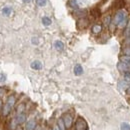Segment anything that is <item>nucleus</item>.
Wrapping results in <instances>:
<instances>
[{
	"instance_id": "f257e3e1",
	"label": "nucleus",
	"mask_w": 130,
	"mask_h": 130,
	"mask_svg": "<svg viewBox=\"0 0 130 130\" xmlns=\"http://www.w3.org/2000/svg\"><path fill=\"white\" fill-rule=\"evenodd\" d=\"M128 16L127 14V11L124 10V9H120V10H117L116 13L114 14L113 18H112V24H114L115 26H118V24L125 18V17Z\"/></svg>"
},
{
	"instance_id": "f03ea898",
	"label": "nucleus",
	"mask_w": 130,
	"mask_h": 130,
	"mask_svg": "<svg viewBox=\"0 0 130 130\" xmlns=\"http://www.w3.org/2000/svg\"><path fill=\"white\" fill-rule=\"evenodd\" d=\"M74 129L75 130H88V124L87 122L82 118V117H78L75 121L74 124Z\"/></svg>"
},
{
	"instance_id": "7ed1b4c3",
	"label": "nucleus",
	"mask_w": 130,
	"mask_h": 130,
	"mask_svg": "<svg viewBox=\"0 0 130 130\" xmlns=\"http://www.w3.org/2000/svg\"><path fill=\"white\" fill-rule=\"evenodd\" d=\"M76 25H77V28H78V29H85V28H87L88 25H89V20H88L86 17L78 18Z\"/></svg>"
},
{
	"instance_id": "20e7f679",
	"label": "nucleus",
	"mask_w": 130,
	"mask_h": 130,
	"mask_svg": "<svg viewBox=\"0 0 130 130\" xmlns=\"http://www.w3.org/2000/svg\"><path fill=\"white\" fill-rule=\"evenodd\" d=\"M117 69L121 72V73H125V72H129L130 71V65L123 62V61H119L117 63Z\"/></svg>"
},
{
	"instance_id": "39448f33",
	"label": "nucleus",
	"mask_w": 130,
	"mask_h": 130,
	"mask_svg": "<svg viewBox=\"0 0 130 130\" xmlns=\"http://www.w3.org/2000/svg\"><path fill=\"white\" fill-rule=\"evenodd\" d=\"M62 119H63V121H64V124H65V126H66V128H67V129L71 128L72 123H73V118H72V116L69 113H66L62 116Z\"/></svg>"
},
{
	"instance_id": "423d86ee",
	"label": "nucleus",
	"mask_w": 130,
	"mask_h": 130,
	"mask_svg": "<svg viewBox=\"0 0 130 130\" xmlns=\"http://www.w3.org/2000/svg\"><path fill=\"white\" fill-rule=\"evenodd\" d=\"M117 86H118V88L121 89V90H126L127 88L130 87V81L123 78L122 80H120V81L117 83Z\"/></svg>"
},
{
	"instance_id": "0eeeda50",
	"label": "nucleus",
	"mask_w": 130,
	"mask_h": 130,
	"mask_svg": "<svg viewBox=\"0 0 130 130\" xmlns=\"http://www.w3.org/2000/svg\"><path fill=\"white\" fill-rule=\"evenodd\" d=\"M89 14L93 17L94 19H97V18H99V17H100V15H101V10H100V8H99L98 6H96V7H93V8L90 10Z\"/></svg>"
},
{
	"instance_id": "6e6552de",
	"label": "nucleus",
	"mask_w": 130,
	"mask_h": 130,
	"mask_svg": "<svg viewBox=\"0 0 130 130\" xmlns=\"http://www.w3.org/2000/svg\"><path fill=\"white\" fill-rule=\"evenodd\" d=\"M87 14H88L87 10H84V9H76V10H74V13H73V15L75 17H77V18L86 17Z\"/></svg>"
},
{
	"instance_id": "1a4fd4ad",
	"label": "nucleus",
	"mask_w": 130,
	"mask_h": 130,
	"mask_svg": "<svg viewBox=\"0 0 130 130\" xmlns=\"http://www.w3.org/2000/svg\"><path fill=\"white\" fill-rule=\"evenodd\" d=\"M112 18L113 17L111 16V14H106V15H104L103 17V24H104V26L105 27H109L110 25H111V23H112Z\"/></svg>"
},
{
	"instance_id": "9d476101",
	"label": "nucleus",
	"mask_w": 130,
	"mask_h": 130,
	"mask_svg": "<svg viewBox=\"0 0 130 130\" xmlns=\"http://www.w3.org/2000/svg\"><path fill=\"white\" fill-rule=\"evenodd\" d=\"M16 121H17V123H18V125H21V124H23L25 121H26V114L24 113H19V114H17L16 115Z\"/></svg>"
},
{
	"instance_id": "9b49d317",
	"label": "nucleus",
	"mask_w": 130,
	"mask_h": 130,
	"mask_svg": "<svg viewBox=\"0 0 130 130\" xmlns=\"http://www.w3.org/2000/svg\"><path fill=\"white\" fill-rule=\"evenodd\" d=\"M36 127H37L36 121L31 119V120L27 121V123H26V125H25V130H35Z\"/></svg>"
},
{
	"instance_id": "f8f14e48",
	"label": "nucleus",
	"mask_w": 130,
	"mask_h": 130,
	"mask_svg": "<svg viewBox=\"0 0 130 130\" xmlns=\"http://www.w3.org/2000/svg\"><path fill=\"white\" fill-rule=\"evenodd\" d=\"M102 29H103V27L101 24H94L91 28V31L94 34H99V33L102 32Z\"/></svg>"
},
{
	"instance_id": "ddd939ff",
	"label": "nucleus",
	"mask_w": 130,
	"mask_h": 130,
	"mask_svg": "<svg viewBox=\"0 0 130 130\" xmlns=\"http://www.w3.org/2000/svg\"><path fill=\"white\" fill-rule=\"evenodd\" d=\"M11 110H12V107L10 105H8L7 103H5V105L2 108V115L3 116H7L8 114L11 112Z\"/></svg>"
},
{
	"instance_id": "4468645a",
	"label": "nucleus",
	"mask_w": 130,
	"mask_h": 130,
	"mask_svg": "<svg viewBox=\"0 0 130 130\" xmlns=\"http://www.w3.org/2000/svg\"><path fill=\"white\" fill-rule=\"evenodd\" d=\"M129 20H130L129 17H128V16L125 17V18H124V19H123V20H122V21H121V22L118 24V26H117V27H118L119 29H125V27L127 26V24H128Z\"/></svg>"
},
{
	"instance_id": "2eb2a0df",
	"label": "nucleus",
	"mask_w": 130,
	"mask_h": 130,
	"mask_svg": "<svg viewBox=\"0 0 130 130\" xmlns=\"http://www.w3.org/2000/svg\"><path fill=\"white\" fill-rule=\"evenodd\" d=\"M53 45H54V48L56 49V50H58V51H62V50L64 49V44H63V42L60 41V40L55 41Z\"/></svg>"
},
{
	"instance_id": "dca6fc26",
	"label": "nucleus",
	"mask_w": 130,
	"mask_h": 130,
	"mask_svg": "<svg viewBox=\"0 0 130 130\" xmlns=\"http://www.w3.org/2000/svg\"><path fill=\"white\" fill-rule=\"evenodd\" d=\"M68 4H69V6H70L72 9H74V10L79 9L78 0H68Z\"/></svg>"
},
{
	"instance_id": "f3484780",
	"label": "nucleus",
	"mask_w": 130,
	"mask_h": 130,
	"mask_svg": "<svg viewBox=\"0 0 130 130\" xmlns=\"http://www.w3.org/2000/svg\"><path fill=\"white\" fill-rule=\"evenodd\" d=\"M30 66L34 70H40L42 68V63L40 61H38V60H35V61H33L32 63H31Z\"/></svg>"
},
{
	"instance_id": "a211bd4d",
	"label": "nucleus",
	"mask_w": 130,
	"mask_h": 130,
	"mask_svg": "<svg viewBox=\"0 0 130 130\" xmlns=\"http://www.w3.org/2000/svg\"><path fill=\"white\" fill-rule=\"evenodd\" d=\"M19 125H18V123H17V121H16V118L14 117L11 121H10V123H9V130H16L17 129V127H18Z\"/></svg>"
},
{
	"instance_id": "6ab92c4d",
	"label": "nucleus",
	"mask_w": 130,
	"mask_h": 130,
	"mask_svg": "<svg viewBox=\"0 0 130 130\" xmlns=\"http://www.w3.org/2000/svg\"><path fill=\"white\" fill-rule=\"evenodd\" d=\"M15 102H16V99H15V97H14L13 95L8 96V98H7V101H6V103H7L8 105H10V106L13 108V107H14V105H15Z\"/></svg>"
},
{
	"instance_id": "aec40b11",
	"label": "nucleus",
	"mask_w": 130,
	"mask_h": 130,
	"mask_svg": "<svg viewBox=\"0 0 130 130\" xmlns=\"http://www.w3.org/2000/svg\"><path fill=\"white\" fill-rule=\"evenodd\" d=\"M82 73H83V68H82V66L80 64H76L75 67H74V74L78 76V75H81Z\"/></svg>"
},
{
	"instance_id": "412c9836",
	"label": "nucleus",
	"mask_w": 130,
	"mask_h": 130,
	"mask_svg": "<svg viewBox=\"0 0 130 130\" xmlns=\"http://www.w3.org/2000/svg\"><path fill=\"white\" fill-rule=\"evenodd\" d=\"M24 111H25V104H24V103H20V104L17 106V109H16L17 114L23 113Z\"/></svg>"
},
{
	"instance_id": "4be33fe9",
	"label": "nucleus",
	"mask_w": 130,
	"mask_h": 130,
	"mask_svg": "<svg viewBox=\"0 0 130 130\" xmlns=\"http://www.w3.org/2000/svg\"><path fill=\"white\" fill-rule=\"evenodd\" d=\"M120 61H123V62L130 65V55H125L124 54V55L120 56Z\"/></svg>"
},
{
	"instance_id": "5701e85b",
	"label": "nucleus",
	"mask_w": 130,
	"mask_h": 130,
	"mask_svg": "<svg viewBox=\"0 0 130 130\" xmlns=\"http://www.w3.org/2000/svg\"><path fill=\"white\" fill-rule=\"evenodd\" d=\"M123 35H124V37H125V38L130 37V20H129V22H128V24H127V26H126V27H125V29H124V33H123Z\"/></svg>"
},
{
	"instance_id": "b1692460",
	"label": "nucleus",
	"mask_w": 130,
	"mask_h": 130,
	"mask_svg": "<svg viewBox=\"0 0 130 130\" xmlns=\"http://www.w3.org/2000/svg\"><path fill=\"white\" fill-rule=\"evenodd\" d=\"M51 23H52V21H51V19H50L49 17L45 16L42 18V24H43L44 26H49Z\"/></svg>"
},
{
	"instance_id": "393cba45",
	"label": "nucleus",
	"mask_w": 130,
	"mask_h": 130,
	"mask_svg": "<svg viewBox=\"0 0 130 130\" xmlns=\"http://www.w3.org/2000/svg\"><path fill=\"white\" fill-rule=\"evenodd\" d=\"M57 125L59 126V128H60L61 130H66V126H65L64 121H63L62 118H59V119H58V121H57Z\"/></svg>"
},
{
	"instance_id": "a878e982",
	"label": "nucleus",
	"mask_w": 130,
	"mask_h": 130,
	"mask_svg": "<svg viewBox=\"0 0 130 130\" xmlns=\"http://www.w3.org/2000/svg\"><path fill=\"white\" fill-rule=\"evenodd\" d=\"M120 130H130V124L127 122H122L120 124Z\"/></svg>"
},
{
	"instance_id": "bb28decb",
	"label": "nucleus",
	"mask_w": 130,
	"mask_h": 130,
	"mask_svg": "<svg viewBox=\"0 0 130 130\" xmlns=\"http://www.w3.org/2000/svg\"><path fill=\"white\" fill-rule=\"evenodd\" d=\"M11 12H12V9H11L10 7H4V8L2 9V13H3L4 15H6V16L10 15Z\"/></svg>"
},
{
	"instance_id": "cd10ccee",
	"label": "nucleus",
	"mask_w": 130,
	"mask_h": 130,
	"mask_svg": "<svg viewBox=\"0 0 130 130\" xmlns=\"http://www.w3.org/2000/svg\"><path fill=\"white\" fill-rule=\"evenodd\" d=\"M36 4L39 7H43L47 4V0H36Z\"/></svg>"
},
{
	"instance_id": "c85d7f7f",
	"label": "nucleus",
	"mask_w": 130,
	"mask_h": 130,
	"mask_svg": "<svg viewBox=\"0 0 130 130\" xmlns=\"http://www.w3.org/2000/svg\"><path fill=\"white\" fill-rule=\"evenodd\" d=\"M122 51H123V53H124L125 55H130V45L126 46V47H124Z\"/></svg>"
},
{
	"instance_id": "c756f323",
	"label": "nucleus",
	"mask_w": 130,
	"mask_h": 130,
	"mask_svg": "<svg viewBox=\"0 0 130 130\" xmlns=\"http://www.w3.org/2000/svg\"><path fill=\"white\" fill-rule=\"evenodd\" d=\"M5 80H6V76H5V74L1 73V74H0V83L5 82Z\"/></svg>"
},
{
	"instance_id": "7c9ffc66",
	"label": "nucleus",
	"mask_w": 130,
	"mask_h": 130,
	"mask_svg": "<svg viewBox=\"0 0 130 130\" xmlns=\"http://www.w3.org/2000/svg\"><path fill=\"white\" fill-rule=\"evenodd\" d=\"M32 43H33V44H37V43H38L37 38H32Z\"/></svg>"
},
{
	"instance_id": "2f4dec72",
	"label": "nucleus",
	"mask_w": 130,
	"mask_h": 130,
	"mask_svg": "<svg viewBox=\"0 0 130 130\" xmlns=\"http://www.w3.org/2000/svg\"><path fill=\"white\" fill-rule=\"evenodd\" d=\"M53 130H61V129L59 128V126H58V125H55V126L53 127Z\"/></svg>"
},
{
	"instance_id": "473e14b6",
	"label": "nucleus",
	"mask_w": 130,
	"mask_h": 130,
	"mask_svg": "<svg viewBox=\"0 0 130 130\" xmlns=\"http://www.w3.org/2000/svg\"><path fill=\"white\" fill-rule=\"evenodd\" d=\"M126 94H128V95H130V87H129V88H127V89H126Z\"/></svg>"
},
{
	"instance_id": "72a5a7b5",
	"label": "nucleus",
	"mask_w": 130,
	"mask_h": 130,
	"mask_svg": "<svg viewBox=\"0 0 130 130\" xmlns=\"http://www.w3.org/2000/svg\"><path fill=\"white\" fill-rule=\"evenodd\" d=\"M24 3H29V2H31V0H22Z\"/></svg>"
},
{
	"instance_id": "f704fd0d",
	"label": "nucleus",
	"mask_w": 130,
	"mask_h": 130,
	"mask_svg": "<svg viewBox=\"0 0 130 130\" xmlns=\"http://www.w3.org/2000/svg\"><path fill=\"white\" fill-rule=\"evenodd\" d=\"M2 101H1V99H0V110H2Z\"/></svg>"
},
{
	"instance_id": "c9c22d12",
	"label": "nucleus",
	"mask_w": 130,
	"mask_h": 130,
	"mask_svg": "<svg viewBox=\"0 0 130 130\" xmlns=\"http://www.w3.org/2000/svg\"><path fill=\"white\" fill-rule=\"evenodd\" d=\"M2 95H3V92H2V90L0 89V96H2Z\"/></svg>"
},
{
	"instance_id": "e433bc0d",
	"label": "nucleus",
	"mask_w": 130,
	"mask_h": 130,
	"mask_svg": "<svg viewBox=\"0 0 130 130\" xmlns=\"http://www.w3.org/2000/svg\"><path fill=\"white\" fill-rule=\"evenodd\" d=\"M17 130H22V129H21L20 127H17Z\"/></svg>"
}]
</instances>
